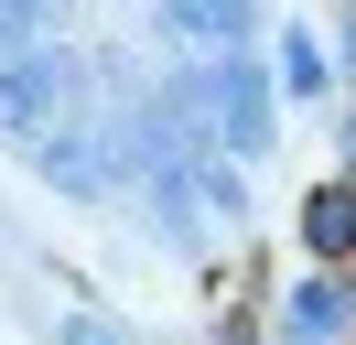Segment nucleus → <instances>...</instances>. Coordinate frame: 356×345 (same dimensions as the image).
Here are the masks:
<instances>
[{
	"label": "nucleus",
	"instance_id": "20e7f679",
	"mask_svg": "<svg viewBox=\"0 0 356 345\" xmlns=\"http://www.w3.org/2000/svg\"><path fill=\"white\" fill-rule=\"evenodd\" d=\"M44 172H54L65 194H97V184H108V151H97L87 129H54V141H44Z\"/></svg>",
	"mask_w": 356,
	"mask_h": 345
},
{
	"label": "nucleus",
	"instance_id": "0eeeda50",
	"mask_svg": "<svg viewBox=\"0 0 356 345\" xmlns=\"http://www.w3.org/2000/svg\"><path fill=\"white\" fill-rule=\"evenodd\" d=\"M173 22H184V33H238V22H248V0H173Z\"/></svg>",
	"mask_w": 356,
	"mask_h": 345
},
{
	"label": "nucleus",
	"instance_id": "f03ea898",
	"mask_svg": "<svg viewBox=\"0 0 356 345\" xmlns=\"http://www.w3.org/2000/svg\"><path fill=\"white\" fill-rule=\"evenodd\" d=\"M205 97H216V119H227V141H238V151H259V141H270V86L248 76L238 54H227L216 76H205Z\"/></svg>",
	"mask_w": 356,
	"mask_h": 345
},
{
	"label": "nucleus",
	"instance_id": "1a4fd4ad",
	"mask_svg": "<svg viewBox=\"0 0 356 345\" xmlns=\"http://www.w3.org/2000/svg\"><path fill=\"white\" fill-rule=\"evenodd\" d=\"M65 345H108V335H97V323H76V335H65Z\"/></svg>",
	"mask_w": 356,
	"mask_h": 345
},
{
	"label": "nucleus",
	"instance_id": "39448f33",
	"mask_svg": "<svg viewBox=\"0 0 356 345\" xmlns=\"http://www.w3.org/2000/svg\"><path fill=\"white\" fill-rule=\"evenodd\" d=\"M334 323H346V291H324V280L291 291V335H302V345H334Z\"/></svg>",
	"mask_w": 356,
	"mask_h": 345
},
{
	"label": "nucleus",
	"instance_id": "7ed1b4c3",
	"mask_svg": "<svg viewBox=\"0 0 356 345\" xmlns=\"http://www.w3.org/2000/svg\"><path fill=\"white\" fill-rule=\"evenodd\" d=\"M302 237H313V259H346L356 248V184H324L302 205Z\"/></svg>",
	"mask_w": 356,
	"mask_h": 345
},
{
	"label": "nucleus",
	"instance_id": "423d86ee",
	"mask_svg": "<svg viewBox=\"0 0 356 345\" xmlns=\"http://www.w3.org/2000/svg\"><path fill=\"white\" fill-rule=\"evenodd\" d=\"M44 22H54V0H0V65L22 54V43L44 33Z\"/></svg>",
	"mask_w": 356,
	"mask_h": 345
},
{
	"label": "nucleus",
	"instance_id": "f257e3e1",
	"mask_svg": "<svg viewBox=\"0 0 356 345\" xmlns=\"http://www.w3.org/2000/svg\"><path fill=\"white\" fill-rule=\"evenodd\" d=\"M65 97H76V54H22V65H0V129H11V141L54 129Z\"/></svg>",
	"mask_w": 356,
	"mask_h": 345
},
{
	"label": "nucleus",
	"instance_id": "6e6552de",
	"mask_svg": "<svg viewBox=\"0 0 356 345\" xmlns=\"http://www.w3.org/2000/svg\"><path fill=\"white\" fill-rule=\"evenodd\" d=\"M281 86H291V97H313V86H324V54H313V43H302V33H291V43H281Z\"/></svg>",
	"mask_w": 356,
	"mask_h": 345
}]
</instances>
